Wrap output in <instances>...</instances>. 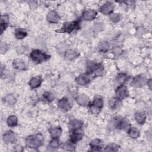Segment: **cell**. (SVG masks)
Returning <instances> with one entry per match:
<instances>
[{"label": "cell", "mask_w": 152, "mask_h": 152, "mask_svg": "<svg viewBox=\"0 0 152 152\" xmlns=\"http://www.w3.org/2000/svg\"><path fill=\"white\" fill-rule=\"evenodd\" d=\"M118 146L117 145L111 144L108 146L105 150L106 151H116L118 150Z\"/></svg>", "instance_id": "35"}, {"label": "cell", "mask_w": 152, "mask_h": 152, "mask_svg": "<svg viewBox=\"0 0 152 152\" xmlns=\"http://www.w3.org/2000/svg\"><path fill=\"white\" fill-rule=\"evenodd\" d=\"M60 144L59 141L58 140L57 138H54L53 140L50 141L49 143V146L51 148H57L58 147Z\"/></svg>", "instance_id": "34"}, {"label": "cell", "mask_w": 152, "mask_h": 152, "mask_svg": "<svg viewBox=\"0 0 152 152\" xmlns=\"http://www.w3.org/2000/svg\"><path fill=\"white\" fill-rule=\"evenodd\" d=\"M12 65H13L14 67L16 70L19 71H24L26 68V66L25 65L24 62L22 60L19 59H15L13 61V63H12Z\"/></svg>", "instance_id": "14"}, {"label": "cell", "mask_w": 152, "mask_h": 152, "mask_svg": "<svg viewBox=\"0 0 152 152\" xmlns=\"http://www.w3.org/2000/svg\"><path fill=\"white\" fill-rule=\"evenodd\" d=\"M83 134L82 132L80 131L79 130H74L72 131V133L70 134V140L74 143H75L83 138Z\"/></svg>", "instance_id": "8"}, {"label": "cell", "mask_w": 152, "mask_h": 152, "mask_svg": "<svg viewBox=\"0 0 152 152\" xmlns=\"http://www.w3.org/2000/svg\"><path fill=\"white\" fill-rule=\"evenodd\" d=\"M26 145L31 149H36L39 147L43 144L42 137L39 134H36L29 136L26 138Z\"/></svg>", "instance_id": "1"}, {"label": "cell", "mask_w": 152, "mask_h": 152, "mask_svg": "<svg viewBox=\"0 0 152 152\" xmlns=\"http://www.w3.org/2000/svg\"><path fill=\"white\" fill-rule=\"evenodd\" d=\"M8 49V46L7 45L3 42H1L0 44V52L1 54H4L7 52Z\"/></svg>", "instance_id": "37"}, {"label": "cell", "mask_w": 152, "mask_h": 152, "mask_svg": "<svg viewBox=\"0 0 152 152\" xmlns=\"http://www.w3.org/2000/svg\"><path fill=\"white\" fill-rule=\"evenodd\" d=\"M135 118L138 124L142 125V124H144L146 120V117L144 113L138 112L135 113Z\"/></svg>", "instance_id": "17"}, {"label": "cell", "mask_w": 152, "mask_h": 152, "mask_svg": "<svg viewBox=\"0 0 152 152\" xmlns=\"http://www.w3.org/2000/svg\"><path fill=\"white\" fill-rule=\"evenodd\" d=\"M103 107V99L100 96H96L93 102L90 107L91 112L93 114H97Z\"/></svg>", "instance_id": "3"}, {"label": "cell", "mask_w": 152, "mask_h": 152, "mask_svg": "<svg viewBox=\"0 0 152 152\" xmlns=\"http://www.w3.org/2000/svg\"><path fill=\"white\" fill-rule=\"evenodd\" d=\"M75 81L79 84L83 86V85H86V84L89 82L90 79L87 75L82 74L78 76V77L75 79Z\"/></svg>", "instance_id": "15"}, {"label": "cell", "mask_w": 152, "mask_h": 152, "mask_svg": "<svg viewBox=\"0 0 152 152\" xmlns=\"http://www.w3.org/2000/svg\"><path fill=\"white\" fill-rule=\"evenodd\" d=\"M126 79V75L124 74H120L118 75V78H117V80L120 82V83H122L124 82Z\"/></svg>", "instance_id": "39"}, {"label": "cell", "mask_w": 152, "mask_h": 152, "mask_svg": "<svg viewBox=\"0 0 152 152\" xmlns=\"http://www.w3.org/2000/svg\"><path fill=\"white\" fill-rule=\"evenodd\" d=\"M74 144L75 143H73L71 140L67 141L64 144V145H63V148L68 151L74 150Z\"/></svg>", "instance_id": "31"}, {"label": "cell", "mask_w": 152, "mask_h": 152, "mask_svg": "<svg viewBox=\"0 0 152 152\" xmlns=\"http://www.w3.org/2000/svg\"><path fill=\"white\" fill-rule=\"evenodd\" d=\"M114 9V6L111 3H106L105 4H104L100 8V12L102 14L107 15H109L111 12Z\"/></svg>", "instance_id": "11"}, {"label": "cell", "mask_w": 152, "mask_h": 152, "mask_svg": "<svg viewBox=\"0 0 152 152\" xmlns=\"http://www.w3.org/2000/svg\"><path fill=\"white\" fill-rule=\"evenodd\" d=\"M42 79L40 77L32 78L29 82V86L32 88H36L39 87L42 83Z\"/></svg>", "instance_id": "18"}, {"label": "cell", "mask_w": 152, "mask_h": 152, "mask_svg": "<svg viewBox=\"0 0 152 152\" xmlns=\"http://www.w3.org/2000/svg\"><path fill=\"white\" fill-rule=\"evenodd\" d=\"M118 128L125 131L129 130V129L130 128V122L129 120L125 118L120 120Z\"/></svg>", "instance_id": "13"}, {"label": "cell", "mask_w": 152, "mask_h": 152, "mask_svg": "<svg viewBox=\"0 0 152 152\" xmlns=\"http://www.w3.org/2000/svg\"><path fill=\"white\" fill-rule=\"evenodd\" d=\"M78 24V23L77 21H72V22H68L65 23L61 30H58L57 32H62V33H70L72 32L76 28Z\"/></svg>", "instance_id": "5"}, {"label": "cell", "mask_w": 152, "mask_h": 152, "mask_svg": "<svg viewBox=\"0 0 152 152\" xmlns=\"http://www.w3.org/2000/svg\"><path fill=\"white\" fill-rule=\"evenodd\" d=\"M15 150L17 151H23V148L21 146L17 145L15 147Z\"/></svg>", "instance_id": "42"}, {"label": "cell", "mask_w": 152, "mask_h": 152, "mask_svg": "<svg viewBox=\"0 0 152 152\" xmlns=\"http://www.w3.org/2000/svg\"><path fill=\"white\" fill-rule=\"evenodd\" d=\"M15 138L16 135L15 133L12 131H8L3 135V140L7 144L13 142Z\"/></svg>", "instance_id": "12"}, {"label": "cell", "mask_w": 152, "mask_h": 152, "mask_svg": "<svg viewBox=\"0 0 152 152\" xmlns=\"http://www.w3.org/2000/svg\"><path fill=\"white\" fill-rule=\"evenodd\" d=\"M129 96L128 89L124 85L120 86L116 91V96L118 99H122Z\"/></svg>", "instance_id": "6"}, {"label": "cell", "mask_w": 152, "mask_h": 152, "mask_svg": "<svg viewBox=\"0 0 152 152\" xmlns=\"http://www.w3.org/2000/svg\"><path fill=\"white\" fill-rule=\"evenodd\" d=\"M97 16V12L93 10H84L83 16L84 20L87 21H91L93 20Z\"/></svg>", "instance_id": "9"}, {"label": "cell", "mask_w": 152, "mask_h": 152, "mask_svg": "<svg viewBox=\"0 0 152 152\" xmlns=\"http://www.w3.org/2000/svg\"><path fill=\"white\" fill-rule=\"evenodd\" d=\"M49 133L53 138H55L59 137L61 133H62V130L60 128H52L50 129L49 130Z\"/></svg>", "instance_id": "21"}, {"label": "cell", "mask_w": 152, "mask_h": 152, "mask_svg": "<svg viewBox=\"0 0 152 152\" xmlns=\"http://www.w3.org/2000/svg\"><path fill=\"white\" fill-rule=\"evenodd\" d=\"M47 20L51 23H57L60 20V17L57 12L54 11H50L46 17Z\"/></svg>", "instance_id": "10"}, {"label": "cell", "mask_w": 152, "mask_h": 152, "mask_svg": "<svg viewBox=\"0 0 152 152\" xmlns=\"http://www.w3.org/2000/svg\"><path fill=\"white\" fill-rule=\"evenodd\" d=\"M8 22V16L7 15H4L1 16V33H3V31L6 29L7 26Z\"/></svg>", "instance_id": "26"}, {"label": "cell", "mask_w": 152, "mask_h": 152, "mask_svg": "<svg viewBox=\"0 0 152 152\" xmlns=\"http://www.w3.org/2000/svg\"><path fill=\"white\" fill-rule=\"evenodd\" d=\"M77 102L80 105L82 106H86L88 104V97L84 95H80L77 97Z\"/></svg>", "instance_id": "19"}, {"label": "cell", "mask_w": 152, "mask_h": 152, "mask_svg": "<svg viewBox=\"0 0 152 152\" xmlns=\"http://www.w3.org/2000/svg\"><path fill=\"white\" fill-rule=\"evenodd\" d=\"M44 99L47 100L48 102H52V101L54 99V96L53 93H50V92H46L44 95Z\"/></svg>", "instance_id": "33"}, {"label": "cell", "mask_w": 152, "mask_h": 152, "mask_svg": "<svg viewBox=\"0 0 152 152\" xmlns=\"http://www.w3.org/2000/svg\"><path fill=\"white\" fill-rule=\"evenodd\" d=\"M4 101L9 105H13L16 102V99L13 95H9L4 98Z\"/></svg>", "instance_id": "30"}, {"label": "cell", "mask_w": 152, "mask_h": 152, "mask_svg": "<svg viewBox=\"0 0 152 152\" xmlns=\"http://www.w3.org/2000/svg\"><path fill=\"white\" fill-rule=\"evenodd\" d=\"M17 118L15 115H11L9 117L7 121L8 125L9 126H11V127H13V126H16L17 125Z\"/></svg>", "instance_id": "27"}, {"label": "cell", "mask_w": 152, "mask_h": 152, "mask_svg": "<svg viewBox=\"0 0 152 152\" xmlns=\"http://www.w3.org/2000/svg\"><path fill=\"white\" fill-rule=\"evenodd\" d=\"M147 85L149 86V88L151 89V80L150 79L149 81L147 82Z\"/></svg>", "instance_id": "43"}, {"label": "cell", "mask_w": 152, "mask_h": 152, "mask_svg": "<svg viewBox=\"0 0 152 152\" xmlns=\"http://www.w3.org/2000/svg\"><path fill=\"white\" fill-rule=\"evenodd\" d=\"M15 36L18 39H23L27 36L26 31L23 29H18L16 30Z\"/></svg>", "instance_id": "23"}, {"label": "cell", "mask_w": 152, "mask_h": 152, "mask_svg": "<svg viewBox=\"0 0 152 152\" xmlns=\"http://www.w3.org/2000/svg\"><path fill=\"white\" fill-rule=\"evenodd\" d=\"M88 70L89 72H93L97 71L99 68V66L93 62H88L87 64Z\"/></svg>", "instance_id": "29"}, {"label": "cell", "mask_w": 152, "mask_h": 152, "mask_svg": "<svg viewBox=\"0 0 152 152\" xmlns=\"http://www.w3.org/2000/svg\"><path fill=\"white\" fill-rule=\"evenodd\" d=\"M57 49L59 53H62V52L64 51V50L65 49V46H64V45L61 44H59V45L57 46Z\"/></svg>", "instance_id": "41"}, {"label": "cell", "mask_w": 152, "mask_h": 152, "mask_svg": "<svg viewBox=\"0 0 152 152\" xmlns=\"http://www.w3.org/2000/svg\"><path fill=\"white\" fill-rule=\"evenodd\" d=\"M30 57L35 62H41L47 60L49 58V56L39 50H33L30 54Z\"/></svg>", "instance_id": "2"}, {"label": "cell", "mask_w": 152, "mask_h": 152, "mask_svg": "<svg viewBox=\"0 0 152 152\" xmlns=\"http://www.w3.org/2000/svg\"><path fill=\"white\" fill-rule=\"evenodd\" d=\"M128 134L132 138H137L140 136V131L136 128H130L128 131Z\"/></svg>", "instance_id": "25"}, {"label": "cell", "mask_w": 152, "mask_h": 152, "mask_svg": "<svg viewBox=\"0 0 152 152\" xmlns=\"http://www.w3.org/2000/svg\"><path fill=\"white\" fill-rule=\"evenodd\" d=\"M121 16L117 13H112L109 16V19L113 23H117L120 20Z\"/></svg>", "instance_id": "32"}, {"label": "cell", "mask_w": 152, "mask_h": 152, "mask_svg": "<svg viewBox=\"0 0 152 152\" xmlns=\"http://www.w3.org/2000/svg\"><path fill=\"white\" fill-rule=\"evenodd\" d=\"M78 55H79V53L77 52H76L75 50H72V49L67 50L65 54L66 58L70 60H71L75 58H77Z\"/></svg>", "instance_id": "20"}, {"label": "cell", "mask_w": 152, "mask_h": 152, "mask_svg": "<svg viewBox=\"0 0 152 152\" xmlns=\"http://www.w3.org/2000/svg\"><path fill=\"white\" fill-rule=\"evenodd\" d=\"M104 29V25L102 23H96L93 26V29L95 31H101Z\"/></svg>", "instance_id": "36"}, {"label": "cell", "mask_w": 152, "mask_h": 152, "mask_svg": "<svg viewBox=\"0 0 152 152\" xmlns=\"http://www.w3.org/2000/svg\"><path fill=\"white\" fill-rule=\"evenodd\" d=\"M147 80L145 75L143 74L138 75L134 78L131 85L136 87H141L144 86L147 83Z\"/></svg>", "instance_id": "4"}, {"label": "cell", "mask_w": 152, "mask_h": 152, "mask_svg": "<svg viewBox=\"0 0 152 152\" xmlns=\"http://www.w3.org/2000/svg\"><path fill=\"white\" fill-rule=\"evenodd\" d=\"M27 49V48L25 46H20L17 48V52L19 54H23Z\"/></svg>", "instance_id": "38"}, {"label": "cell", "mask_w": 152, "mask_h": 152, "mask_svg": "<svg viewBox=\"0 0 152 152\" xmlns=\"http://www.w3.org/2000/svg\"><path fill=\"white\" fill-rule=\"evenodd\" d=\"M120 104V99L118 98H112L109 102V108L113 110L119 107Z\"/></svg>", "instance_id": "22"}, {"label": "cell", "mask_w": 152, "mask_h": 152, "mask_svg": "<svg viewBox=\"0 0 152 152\" xmlns=\"http://www.w3.org/2000/svg\"><path fill=\"white\" fill-rule=\"evenodd\" d=\"M113 53L114 55H115L116 56H118L121 54L122 50L119 47H115V48H114L113 49Z\"/></svg>", "instance_id": "40"}, {"label": "cell", "mask_w": 152, "mask_h": 152, "mask_svg": "<svg viewBox=\"0 0 152 152\" xmlns=\"http://www.w3.org/2000/svg\"><path fill=\"white\" fill-rule=\"evenodd\" d=\"M82 122L80 121L73 120L70 123V129L71 131L80 130L82 126Z\"/></svg>", "instance_id": "16"}, {"label": "cell", "mask_w": 152, "mask_h": 152, "mask_svg": "<svg viewBox=\"0 0 152 152\" xmlns=\"http://www.w3.org/2000/svg\"><path fill=\"white\" fill-rule=\"evenodd\" d=\"M109 48V44L106 41H102L100 42L99 44V50L103 53H106V51H108Z\"/></svg>", "instance_id": "28"}, {"label": "cell", "mask_w": 152, "mask_h": 152, "mask_svg": "<svg viewBox=\"0 0 152 152\" xmlns=\"http://www.w3.org/2000/svg\"><path fill=\"white\" fill-rule=\"evenodd\" d=\"M100 144L101 141L99 139H96V140H93L91 143V146L92 148V151H99L100 150Z\"/></svg>", "instance_id": "24"}, {"label": "cell", "mask_w": 152, "mask_h": 152, "mask_svg": "<svg viewBox=\"0 0 152 152\" xmlns=\"http://www.w3.org/2000/svg\"><path fill=\"white\" fill-rule=\"evenodd\" d=\"M59 108L64 111H67L70 110L71 108V105L67 98H62L61 99L58 103Z\"/></svg>", "instance_id": "7"}]
</instances>
